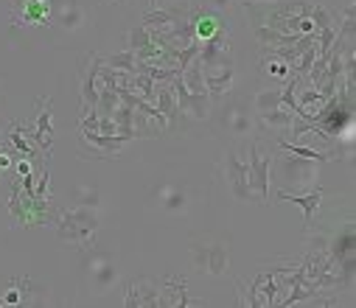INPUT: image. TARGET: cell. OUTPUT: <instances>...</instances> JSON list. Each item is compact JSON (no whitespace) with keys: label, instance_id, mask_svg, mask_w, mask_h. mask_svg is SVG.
<instances>
[{"label":"cell","instance_id":"cell-24","mask_svg":"<svg viewBox=\"0 0 356 308\" xmlns=\"http://www.w3.org/2000/svg\"><path fill=\"white\" fill-rule=\"evenodd\" d=\"M186 204H188V196L180 185H165L160 191V208L163 211H171V213H180L186 211Z\"/></svg>","mask_w":356,"mask_h":308},{"label":"cell","instance_id":"cell-7","mask_svg":"<svg viewBox=\"0 0 356 308\" xmlns=\"http://www.w3.org/2000/svg\"><path fill=\"white\" fill-rule=\"evenodd\" d=\"M191 255H194V266L200 272H208V275H227L230 269V247L216 241V244H194L191 247Z\"/></svg>","mask_w":356,"mask_h":308},{"label":"cell","instance_id":"cell-11","mask_svg":"<svg viewBox=\"0 0 356 308\" xmlns=\"http://www.w3.org/2000/svg\"><path fill=\"white\" fill-rule=\"evenodd\" d=\"M84 266H87V275H90V280H93L96 289H110V286L118 280V269H115L113 255L99 252L96 247H93V250H87Z\"/></svg>","mask_w":356,"mask_h":308},{"label":"cell","instance_id":"cell-1","mask_svg":"<svg viewBox=\"0 0 356 308\" xmlns=\"http://www.w3.org/2000/svg\"><path fill=\"white\" fill-rule=\"evenodd\" d=\"M99 211L87 208V204H79L73 211H59L54 219V230L56 238L65 244H76L81 252L96 247V230H99Z\"/></svg>","mask_w":356,"mask_h":308},{"label":"cell","instance_id":"cell-12","mask_svg":"<svg viewBox=\"0 0 356 308\" xmlns=\"http://www.w3.org/2000/svg\"><path fill=\"white\" fill-rule=\"evenodd\" d=\"M225 168H227V185H230L233 196H236L238 202L252 199L250 185H247V157H241V152H227Z\"/></svg>","mask_w":356,"mask_h":308},{"label":"cell","instance_id":"cell-25","mask_svg":"<svg viewBox=\"0 0 356 308\" xmlns=\"http://www.w3.org/2000/svg\"><path fill=\"white\" fill-rule=\"evenodd\" d=\"M113 121H115V132L127 140H135V110L127 107V104H118L115 113H113Z\"/></svg>","mask_w":356,"mask_h":308},{"label":"cell","instance_id":"cell-26","mask_svg":"<svg viewBox=\"0 0 356 308\" xmlns=\"http://www.w3.org/2000/svg\"><path fill=\"white\" fill-rule=\"evenodd\" d=\"M152 42V34H149V29L143 26V23H138L129 34H127V48L132 51V54H138V51H143L146 45Z\"/></svg>","mask_w":356,"mask_h":308},{"label":"cell","instance_id":"cell-4","mask_svg":"<svg viewBox=\"0 0 356 308\" xmlns=\"http://www.w3.org/2000/svg\"><path fill=\"white\" fill-rule=\"evenodd\" d=\"M216 127L227 129L230 135H250L252 129V113H250V98L233 95L216 110Z\"/></svg>","mask_w":356,"mask_h":308},{"label":"cell","instance_id":"cell-10","mask_svg":"<svg viewBox=\"0 0 356 308\" xmlns=\"http://www.w3.org/2000/svg\"><path fill=\"white\" fill-rule=\"evenodd\" d=\"M180 76H183V73H180ZM180 76H174V79L168 81V87H171V92H174V98H177V107H180L183 115H188V118H194V121H205V118L211 115V95H197V92L186 90V84H183Z\"/></svg>","mask_w":356,"mask_h":308},{"label":"cell","instance_id":"cell-20","mask_svg":"<svg viewBox=\"0 0 356 308\" xmlns=\"http://www.w3.org/2000/svg\"><path fill=\"white\" fill-rule=\"evenodd\" d=\"M278 168L284 171V179H289V182H295V177H303V182L312 185V179H314V163L303 160V157H295V154L278 157Z\"/></svg>","mask_w":356,"mask_h":308},{"label":"cell","instance_id":"cell-27","mask_svg":"<svg viewBox=\"0 0 356 308\" xmlns=\"http://www.w3.org/2000/svg\"><path fill=\"white\" fill-rule=\"evenodd\" d=\"M104 65H107V67H113V70L135 73V54L127 48V51H121V54H113V56H107V59H104Z\"/></svg>","mask_w":356,"mask_h":308},{"label":"cell","instance_id":"cell-17","mask_svg":"<svg viewBox=\"0 0 356 308\" xmlns=\"http://www.w3.org/2000/svg\"><path fill=\"white\" fill-rule=\"evenodd\" d=\"M154 107H157V110L165 115L168 129H180V127H186V115L180 113V107H177V98H174V92H171L168 81H165V84H157V98H154Z\"/></svg>","mask_w":356,"mask_h":308},{"label":"cell","instance_id":"cell-19","mask_svg":"<svg viewBox=\"0 0 356 308\" xmlns=\"http://www.w3.org/2000/svg\"><path fill=\"white\" fill-rule=\"evenodd\" d=\"M275 146L284 149L286 154H295V157H303V160H312V163H331V160H337V154H339V149L317 152V149H312V146H300V143H292V140H286V138H278Z\"/></svg>","mask_w":356,"mask_h":308},{"label":"cell","instance_id":"cell-30","mask_svg":"<svg viewBox=\"0 0 356 308\" xmlns=\"http://www.w3.org/2000/svg\"><path fill=\"white\" fill-rule=\"evenodd\" d=\"M110 3H115V6H118V3H124V0H110Z\"/></svg>","mask_w":356,"mask_h":308},{"label":"cell","instance_id":"cell-22","mask_svg":"<svg viewBox=\"0 0 356 308\" xmlns=\"http://www.w3.org/2000/svg\"><path fill=\"white\" fill-rule=\"evenodd\" d=\"M261 73L273 79V87H284L292 79V67L284 59H275L270 54H264V59H261Z\"/></svg>","mask_w":356,"mask_h":308},{"label":"cell","instance_id":"cell-21","mask_svg":"<svg viewBox=\"0 0 356 308\" xmlns=\"http://www.w3.org/2000/svg\"><path fill=\"white\" fill-rule=\"evenodd\" d=\"M258 118V129L261 132H289V127H292V118H295V113L292 110H286V107H278V110H273V113H261V115H255Z\"/></svg>","mask_w":356,"mask_h":308},{"label":"cell","instance_id":"cell-3","mask_svg":"<svg viewBox=\"0 0 356 308\" xmlns=\"http://www.w3.org/2000/svg\"><path fill=\"white\" fill-rule=\"evenodd\" d=\"M20 129L42 154L51 157V152H54V101L48 95L37 98L34 121L31 124H20Z\"/></svg>","mask_w":356,"mask_h":308},{"label":"cell","instance_id":"cell-8","mask_svg":"<svg viewBox=\"0 0 356 308\" xmlns=\"http://www.w3.org/2000/svg\"><path fill=\"white\" fill-rule=\"evenodd\" d=\"M54 12V0H12V26H48Z\"/></svg>","mask_w":356,"mask_h":308},{"label":"cell","instance_id":"cell-13","mask_svg":"<svg viewBox=\"0 0 356 308\" xmlns=\"http://www.w3.org/2000/svg\"><path fill=\"white\" fill-rule=\"evenodd\" d=\"M202 76H205L208 95H213V98H225V95H230L233 81H236V62H233V65L202 67Z\"/></svg>","mask_w":356,"mask_h":308},{"label":"cell","instance_id":"cell-28","mask_svg":"<svg viewBox=\"0 0 356 308\" xmlns=\"http://www.w3.org/2000/svg\"><path fill=\"white\" fill-rule=\"evenodd\" d=\"M79 202L87 204V208H99V191H93V188H81Z\"/></svg>","mask_w":356,"mask_h":308},{"label":"cell","instance_id":"cell-16","mask_svg":"<svg viewBox=\"0 0 356 308\" xmlns=\"http://www.w3.org/2000/svg\"><path fill=\"white\" fill-rule=\"evenodd\" d=\"M278 199L284 202H292L303 211V219H306V227L312 230V222H314V213L320 211V202H323V188L320 185H309V193H289V191H278Z\"/></svg>","mask_w":356,"mask_h":308},{"label":"cell","instance_id":"cell-15","mask_svg":"<svg viewBox=\"0 0 356 308\" xmlns=\"http://www.w3.org/2000/svg\"><path fill=\"white\" fill-rule=\"evenodd\" d=\"M124 305L127 308L160 305V286H157V280H132V283H127Z\"/></svg>","mask_w":356,"mask_h":308},{"label":"cell","instance_id":"cell-5","mask_svg":"<svg viewBox=\"0 0 356 308\" xmlns=\"http://www.w3.org/2000/svg\"><path fill=\"white\" fill-rule=\"evenodd\" d=\"M127 143L129 140L121 138V135H102V132H93V129H87V132L79 129V146H81V154L87 160L90 157L93 160H113L124 152Z\"/></svg>","mask_w":356,"mask_h":308},{"label":"cell","instance_id":"cell-6","mask_svg":"<svg viewBox=\"0 0 356 308\" xmlns=\"http://www.w3.org/2000/svg\"><path fill=\"white\" fill-rule=\"evenodd\" d=\"M99 54H84L79 59V90H81V113H90L99 104Z\"/></svg>","mask_w":356,"mask_h":308},{"label":"cell","instance_id":"cell-2","mask_svg":"<svg viewBox=\"0 0 356 308\" xmlns=\"http://www.w3.org/2000/svg\"><path fill=\"white\" fill-rule=\"evenodd\" d=\"M273 160H275V154H273V152H264L258 140L250 143V149H247V185H250V193H252L261 204L270 202Z\"/></svg>","mask_w":356,"mask_h":308},{"label":"cell","instance_id":"cell-9","mask_svg":"<svg viewBox=\"0 0 356 308\" xmlns=\"http://www.w3.org/2000/svg\"><path fill=\"white\" fill-rule=\"evenodd\" d=\"M188 23L194 29V40L202 45L205 40H213L216 34H225L230 31V20L208 6H191V15H188Z\"/></svg>","mask_w":356,"mask_h":308},{"label":"cell","instance_id":"cell-23","mask_svg":"<svg viewBox=\"0 0 356 308\" xmlns=\"http://www.w3.org/2000/svg\"><path fill=\"white\" fill-rule=\"evenodd\" d=\"M281 107V87H266V90H258L252 95V113L261 115V113H273Z\"/></svg>","mask_w":356,"mask_h":308},{"label":"cell","instance_id":"cell-29","mask_svg":"<svg viewBox=\"0 0 356 308\" xmlns=\"http://www.w3.org/2000/svg\"><path fill=\"white\" fill-rule=\"evenodd\" d=\"M230 3H233V0H208V9H213L219 15H227L230 12Z\"/></svg>","mask_w":356,"mask_h":308},{"label":"cell","instance_id":"cell-18","mask_svg":"<svg viewBox=\"0 0 356 308\" xmlns=\"http://www.w3.org/2000/svg\"><path fill=\"white\" fill-rule=\"evenodd\" d=\"M51 20L62 23V29H67V31H76L84 23V12H81V6L76 3V0H59V3H54Z\"/></svg>","mask_w":356,"mask_h":308},{"label":"cell","instance_id":"cell-14","mask_svg":"<svg viewBox=\"0 0 356 308\" xmlns=\"http://www.w3.org/2000/svg\"><path fill=\"white\" fill-rule=\"evenodd\" d=\"M160 305H171V308H186V305H191L194 300L188 297V283H186V277H180V275H165L160 283Z\"/></svg>","mask_w":356,"mask_h":308}]
</instances>
